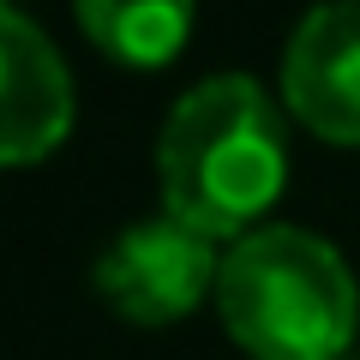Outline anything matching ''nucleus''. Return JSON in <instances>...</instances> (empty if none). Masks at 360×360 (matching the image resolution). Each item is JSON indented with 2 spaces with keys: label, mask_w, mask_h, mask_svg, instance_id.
<instances>
[{
  "label": "nucleus",
  "mask_w": 360,
  "mask_h": 360,
  "mask_svg": "<svg viewBox=\"0 0 360 360\" xmlns=\"http://www.w3.org/2000/svg\"><path fill=\"white\" fill-rule=\"evenodd\" d=\"M156 180L174 222L210 234H252L288 186V127L258 78L217 72L193 84L162 120Z\"/></svg>",
  "instance_id": "f257e3e1"
},
{
  "label": "nucleus",
  "mask_w": 360,
  "mask_h": 360,
  "mask_svg": "<svg viewBox=\"0 0 360 360\" xmlns=\"http://www.w3.org/2000/svg\"><path fill=\"white\" fill-rule=\"evenodd\" d=\"M217 312L252 360H342L360 324V288L324 234L276 222L222 252Z\"/></svg>",
  "instance_id": "f03ea898"
},
{
  "label": "nucleus",
  "mask_w": 360,
  "mask_h": 360,
  "mask_svg": "<svg viewBox=\"0 0 360 360\" xmlns=\"http://www.w3.org/2000/svg\"><path fill=\"white\" fill-rule=\"evenodd\" d=\"M222 258L210 246V234L186 229L174 217L132 222L108 240V252L96 258L90 283L120 319L132 324H174L198 307L205 295H217Z\"/></svg>",
  "instance_id": "7ed1b4c3"
},
{
  "label": "nucleus",
  "mask_w": 360,
  "mask_h": 360,
  "mask_svg": "<svg viewBox=\"0 0 360 360\" xmlns=\"http://www.w3.org/2000/svg\"><path fill=\"white\" fill-rule=\"evenodd\" d=\"M72 132V72L18 6H0V162L30 168Z\"/></svg>",
  "instance_id": "20e7f679"
},
{
  "label": "nucleus",
  "mask_w": 360,
  "mask_h": 360,
  "mask_svg": "<svg viewBox=\"0 0 360 360\" xmlns=\"http://www.w3.org/2000/svg\"><path fill=\"white\" fill-rule=\"evenodd\" d=\"M283 96L319 139L360 144V0L319 6L283 49Z\"/></svg>",
  "instance_id": "39448f33"
},
{
  "label": "nucleus",
  "mask_w": 360,
  "mask_h": 360,
  "mask_svg": "<svg viewBox=\"0 0 360 360\" xmlns=\"http://www.w3.org/2000/svg\"><path fill=\"white\" fill-rule=\"evenodd\" d=\"M78 25L120 66H168L193 37V6L180 0H78Z\"/></svg>",
  "instance_id": "423d86ee"
}]
</instances>
